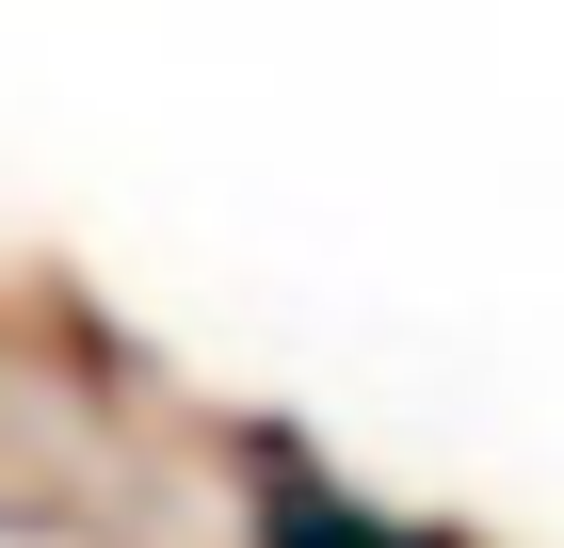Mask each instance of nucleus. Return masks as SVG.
<instances>
[{"label":"nucleus","mask_w":564,"mask_h":548,"mask_svg":"<svg viewBox=\"0 0 564 548\" xmlns=\"http://www.w3.org/2000/svg\"><path fill=\"white\" fill-rule=\"evenodd\" d=\"M242 548H420L388 501H355L339 468H306L291 436H242Z\"/></svg>","instance_id":"nucleus-1"}]
</instances>
